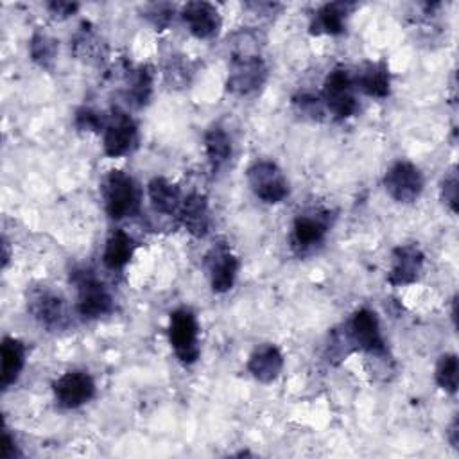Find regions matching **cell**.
Wrapping results in <instances>:
<instances>
[{"instance_id": "6da1fadb", "label": "cell", "mask_w": 459, "mask_h": 459, "mask_svg": "<svg viewBox=\"0 0 459 459\" xmlns=\"http://www.w3.org/2000/svg\"><path fill=\"white\" fill-rule=\"evenodd\" d=\"M102 199L106 213L113 221H122L140 213L142 194L134 178L124 170H109L102 181Z\"/></svg>"}, {"instance_id": "7a4b0ae2", "label": "cell", "mask_w": 459, "mask_h": 459, "mask_svg": "<svg viewBox=\"0 0 459 459\" xmlns=\"http://www.w3.org/2000/svg\"><path fill=\"white\" fill-rule=\"evenodd\" d=\"M77 292V312L84 319H99L113 312V296L90 269H75L70 276Z\"/></svg>"}, {"instance_id": "3957f363", "label": "cell", "mask_w": 459, "mask_h": 459, "mask_svg": "<svg viewBox=\"0 0 459 459\" xmlns=\"http://www.w3.org/2000/svg\"><path fill=\"white\" fill-rule=\"evenodd\" d=\"M169 341L181 364L192 366L197 362L201 355L199 325L195 314L190 308L181 307L170 314Z\"/></svg>"}, {"instance_id": "277c9868", "label": "cell", "mask_w": 459, "mask_h": 459, "mask_svg": "<svg viewBox=\"0 0 459 459\" xmlns=\"http://www.w3.org/2000/svg\"><path fill=\"white\" fill-rule=\"evenodd\" d=\"M355 81L348 68L335 66L323 82V104L335 118H350L357 113Z\"/></svg>"}, {"instance_id": "5b68a950", "label": "cell", "mask_w": 459, "mask_h": 459, "mask_svg": "<svg viewBox=\"0 0 459 459\" xmlns=\"http://www.w3.org/2000/svg\"><path fill=\"white\" fill-rule=\"evenodd\" d=\"M267 79V65L256 54L238 52L230 59L226 90L238 97H247L258 91Z\"/></svg>"}, {"instance_id": "8992f818", "label": "cell", "mask_w": 459, "mask_h": 459, "mask_svg": "<svg viewBox=\"0 0 459 459\" xmlns=\"http://www.w3.org/2000/svg\"><path fill=\"white\" fill-rule=\"evenodd\" d=\"M251 192L267 204H278L289 195V183L283 170L271 160H255L246 170Z\"/></svg>"}, {"instance_id": "52a82bcc", "label": "cell", "mask_w": 459, "mask_h": 459, "mask_svg": "<svg viewBox=\"0 0 459 459\" xmlns=\"http://www.w3.org/2000/svg\"><path fill=\"white\" fill-rule=\"evenodd\" d=\"M344 332L353 350H360L375 357L387 355V346H385V341L380 330V321L375 310L366 307L355 310Z\"/></svg>"}, {"instance_id": "ba28073f", "label": "cell", "mask_w": 459, "mask_h": 459, "mask_svg": "<svg viewBox=\"0 0 459 459\" xmlns=\"http://www.w3.org/2000/svg\"><path fill=\"white\" fill-rule=\"evenodd\" d=\"M332 226V213L323 208H310L296 215L290 230V246L296 253L307 255L321 246Z\"/></svg>"}, {"instance_id": "9c48e42d", "label": "cell", "mask_w": 459, "mask_h": 459, "mask_svg": "<svg viewBox=\"0 0 459 459\" xmlns=\"http://www.w3.org/2000/svg\"><path fill=\"white\" fill-rule=\"evenodd\" d=\"M138 142V127L129 113L120 108H113L106 117L102 129V151L108 158H122L129 154Z\"/></svg>"}, {"instance_id": "30bf717a", "label": "cell", "mask_w": 459, "mask_h": 459, "mask_svg": "<svg viewBox=\"0 0 459 459\" xmlns=\"http://www.w3.org/2000/svg\"><path fill=\"white\" fill-rule=\"evenodd\" d=\"M423 185L421 170L407 160L394 161L384 176V188L387 195L400 204L414 203L421 195Z\"/></svg>"}, {"instance_id": "8fae6325", "label": "cell", "mask_w": 459, "mask_h": 459, "mask_svg": "<svg viewBox=\"0 0 459 459\" xmlns=\"http://www.w3.org/2000/svg\"><path fill=\"white\" fill-rule=\"evenodd\" d=\"M27 310L48 332L63 330L68 325L65 299L48 287H36L27 296Z\"/></svg>"}, {"instance_id": "7c38bea8", "label": "cell", "mask_w": 459, "mask_h": 459, "mask_svg": "<svg viewBox=\"0 0 459 459\" xmlns=\"http://www.w3.org/2000/svg\"><path fill=\"white\" fill-rule=\"evenodd\" d=\"M54 398L63 409H77L95 396V380L88 371L70 369L52 384Z\"/></svg>"}, {"instance_id": "4fadbf2b", "label": "cell", "mask_w": 459, "mask_h": 459, "mask_svg": "<svg viewBox=\"0 0 459 459\" xmlns=\"http://www.w3.org/2000/svg\"><path fill=\"white\" fill-rule=\"evenodd\" d=\"M425 265V255L416 244H400L391 253V269L387 283L405 287L420 280Z\"/></svg>"}, {"instance_id": "5bb4252c", "label": "cell", "mask_w": 459, "mask_h": 459, "mask_svg": "<svg viewBox=\"0 0 459 459\" xmlns=\"http://www.w3.org/2000/svg\"><path fill=\"white\" fill-rule=\"evenodd\" d=\"M181 20L188 32L197 39H210L219 34L222 20L217 7L210 2H188L181 9Z\"/></svg>"}, {"instance_id": "9a60e30c", "label": "cell", "mask_w": 459, "mask_h": 459, "mask_svg": "<svg viewBox=\"0 0 459 459\" xmlns=\"http://www.w3.org/2000/svg\"><path fill=\"white\" fill-rule=\"evenodd\" d=\"M238 265V258L228 246L221 244L212 247V251L206 255V269L212 290L217 294L228 292L235 283Z\"/></svg>"}, {"instance_id": "2e32d148", "label": "cell", "mask_w": 459, "mask_h": 459, "mask_svg": "<svg viewBox=\"0 0 459 459\" xmlns=\"http://www.w3.org/2000/svg\"><path fill=\"white\" fill-rule=\"evenodd\" d=\"M355 9L353 2H328L312 14L308 32L312 36H339L346 30V20Z\"/></svg>"}, {"instance_id": "e0dca14e", "label": "cell", "mask_w": 459, "mask_h": 459, "mask_svg": "<svg viewBox=\"0 0 459 459\" xmlns=\"http://www.w3.org/2000/svg\"><path fill=\"white\" fill-rule=\"evenodd\" d=\"M246 368L255 380L271 384L280 377L283 369V353L276 344L264 342L251 351Z\"/></svg>"}, {"instance_id": "ac0fdd59", "label": "cell", "mask_w": 459, "mask_h": 459, "mask_svg": "<svg viewBox=\"0 0 459 459\" xmlns=\"http://www.w3.org/2000/svg\"><path fill=\"white\" fill-rule=\"evenodd\" d=\"M355 88L368 97L385 99L391 91V74L385 61H366L353 75Z\"/></svg>"}, {"instance_id": "d6986e66", "label": "cell", "mask_w": 459, "mask_h": 459, "mask_svg": "<svg viewBox=\"0 0 459 459\" xmlns=\"http://www.w3.org/2000/svg\"><path fill=\"white\" fill-rule=\"evenodd\" d=\"M178 217L183 228L192 237H197V238L206 237L210 231V208H208L206 195L199 192H192L186 197H183Z\"/></svg>"}, {"instance_id": "ffe728a7", "label": "cell", "mask_w": 459, "mask_h": 459, "mask_svg": "<svg viewBox=\"0 0 459 459\" xmlns=\"http://www.w3.org/2000/svg\"><path fill=\"white\" fill-rule=\"evenodd\" d=\"M27 360V346L16 337H4L0 344V385L9 389L20 378Z\"/></svg>"}, {"instance_id": "44dd1931", "label": "cell", "mask_w": 459, "mask_h": 459, "mask_svg": "<svg viewBox=\"0 0 459 459\" xmlns=\"http://www.w3.org/2000/svg\"><path fill=\"white\" fill-rule=\"evenodd\" d=\"M147 195L151 206L163 215H178L183 197L176 183L169 181L163 176H156L147 183Z\"/></svg>"}, {"instance_id": "7402d4cb", "label": "cell", "mask_w": 459, "mask_h": 459, "mask_svg": "<svg viewBox=\"0 0 459 459\" xmlns=\"http://www.w3.org/2000/svg\"><path fill=\"white\" fill-rule=\"evenodd\" d=\"M136 242L124 230H115L108 237L102 251V262L109 271H122L133 258Z\"/></svg>"}, {"instance_id": "603a6c76", "label": "cell", "mask_w": 459, "mask_h": 459, "mask_svg": "<svg viewBox=\"0 0 459 459\" xmlns=\"http://www.w3.org/2000/svg\"><path fill=\"white\" fill-rule=\"evenodd\" d=\"M204 152L213 172H219L231 158V138L221 126H212L206 129Z\"/></svg>"}, {"instance_id": "cb8c5ba5", "label": "cell", "mask_w": 459, "mask_h": 459, "mask_svg": "<svg viewBox=\"0 0 459 459\" xmlns=\"http://www.w3.org/2000/svg\"><path fill=\"white\" fill-rule=\"evenodd\" d=\"M154 72L149 65H140L131 72L129 88H127V102L134 108H143L152 95Z\"/></svg>"}, {"instance_id": "d4e9b609", "label": "cell", "mask_w": 459, "mask_h": 459, "mask_svg": "<svg viewBox=\"0 0 459 459\" xmlns=\"http://www.w3.org/2000/svg\"><path fill=\"white\" fill-rule=\"evenodd\" d=\"M457 371H459L457 355L455 353L441 355L437 359V364L434 369V380L439 385V389H443L448 394H455L457 393Z\"/></svg>"}, {"instance_id": "484cf974", "label": "cell", "mask_w": 459, "mask_h": 459, "mask_svg": "<svg viewBox=\"0 0 459 459\" xmlns=\"http://www.w3.org/2000/svg\"><path fill=\"white\" fill-rule=\"evenodd\" d=\"M29 52L36 65H39L41 68H50L57 54V41L43 32H36L30 38Z\"/></svg>"}, {"instance_id": "4316f807", "label": "cell", "mask_w": 459, "mask_h": 459, "mask_svg": "<svg viewBox=\"0 0 459 459\" xmlns=\"http://www.w3.org/2000/svg\"><path fill=\"white\" fill-rule=\"evenodd\" d=\"M102 41L91 32V30H82L75 39H74V52L77 57L93 63V61H100L104 57V50H102Z\"/></svg>"}, {"instance_id": "83f0119b", "label": "cell", "mask_w": 459, "mask_h": 459, "mask_svg": "<svg viewBox=\"0 0 459 459\" xmlns=\"http://www.w3.org/2000/svg\"><path fill=\"white\" fill-rule=\"evenodd\" d=\"M292 104L299 115L312 120H321L326 109L323 104V99L312 93H298L296 97H292Z\"/></svg>"}, {"instance_id": "f1b7e54d", "label": "cell", "mask_w": 459, "mask_h": 459, "mask_svg": "<svg viewBox=\"0 0 459 459\" xmlns=\"http://www.w3.org/2000/svg\"><path fill=\"white\" fill-rule=\"evenodd\" d=\"M74 124L79 131H91V133H100L106 126V117L93 108L82 106L75 111Z\"/></svg>"}, {"instance_id": "f546056e", "label": "cell", "mask_w": 459, "mask_h": 459, "mask_svg": "<svg viewBox=\"0 0 459 459\" xmlns=\"http://www.w3.org/2000/svg\"><path fill=\"white\" fill-rule=\"evenodd\" d=\"M457 190H459V178H457V167H450L443 179H441V199L448 206L452 213H457Z\"/></svg>"}, {"instance_id": "4dcf8cb0", "label": "cell", "mask_w": 459, "mask_h": 459, "mask_svg": "<svg viewBox=\"0 0 459 459\" xmlns=\"http://www.w3.org/2000/svg\"><path fill=\"white\" fill-rule=\"evenodd\" d=\"M142 16H145L156 27V30H163L174 16V5L167 4V2L149 4V5H145Z\"/></svg>"}, {"instance_id": "1f68e13d", "label": "cell", "mask_w": 459, "mask_h": 459, "mask_svg": "<svg viewBox=\"0 0 459 459\" xmlns=\"http://www.w3.org/2000/svg\"><path fill=\"white\" fill-rule=\"evenodd\" d=\"M47 9H48V13H50L52 18H56V20H66L68 16H72V14L77 13L79 4H75V2L54 0V2H48V4H47Z\"/></svg>"}, {"instance_id": "d6a6232c", "label": "cell", "mask_w": 459, "mask_h": 459, "mask_svg": "<svg viewBox=\"0 0 459 459\" xmlns=\"http://www.w3.org/2000/svg\"><path fill=\"white\" fill-rule=\"evenodd\" d=\"M0 454L4 459H14L20 455L18 446L13 439V436L7 432V429H4V436H2V445H0Z\"/></svg>"}, {"instance_id": "836d02e7", "label": "cell", "mask_w": 459, "mask_h": 459, "mask_svg": "<svg viewBox=\"0 0 459 459\" xmlns=\"http://www.w3.org/2000/svg\"><path fill=\"white\" fill-rule=\"evenodd\" d=\"M446 437H448V443L454 448H459V421H457V416H454V420L450 421L448 430H446Z\"/></svg>"}, {"instance_id": "e575fe53", "label": "cell", "mask_w": 459, "mask_h": 459, "mask_svg": "<svg viewBox=\"0 0 459 459\" xmlns=\"http://www.w3.org/2000/svg\"><path fill=\"white\" fill-rule=\"evenodd\" d=\"M9 262V244L5 238H2V267L5 269Z\"/></svg>"}]
</instances>
